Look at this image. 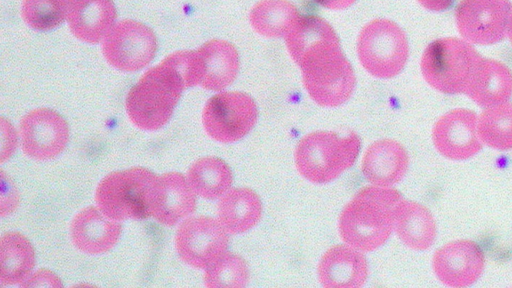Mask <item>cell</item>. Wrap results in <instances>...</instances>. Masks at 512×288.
I'll use <instances>...</instances> for the list:
<instances>
[{"label": "cell", "instance_id": "cell-1", "mask_svg": "<svg viewBox=\"0 0 512 288\" xmlns=\"http://www.w3.org/2000/svg\"><path fill=\"white\" fill-rule=\"evenodd\" d=\"M285 44L300 67L310 98L323 107H337L352 95L356 77L332 26L313 15H300L285 35Z\"/></svg>", "mask_w": 512, "mask_h": 288}, {"label": "cell", "instance_id": "cell-2", "mask_svg": "<svg viewBox=\"0 0 512 288\" xmlns=\"http://www.w3.org/2000/svg\"><path fill=\"white\" fill-rule=\"evenodd\" d=\"M402 195L392 187L366 186L342 209L339 235L344 243L363 252L380 248L394 229Z\"/></svg>", "mask_w": 512, "mask_h": 288}, {"label": "cell", "instance_id": "cell-3", "mask_svg": "<svg viewBox=\"0 0 512 288\" xmlns=\"http://www.w3.org/2000/svg\"><path fill=\"white\" fill-rule=\"evenodd\" d=\"M185 89L181 74L166 56L129 90L125 100L128 118L141 130L162 128L172 117Z\"/></svg>", "mask_w": 512, "mask_h": 288}, {"label": "cell", "instance_id": "cell-4", "mask_svg": "<svg viewBox=\"0 0 512 288\" xmlns=\"http://www.w3.org/2000/svg\"><path fill=\"white\" fill-rule=\"evenodd\" d=\"M360 149L361 140L356 133L341 136L333 131H315L299 140L295 165L306 180L326 184L353 166Z\"/></svg>", "mask_w": 512, "mask_h": 288}, {"label": "cell", "instance_id": "cell-5", "mask_svg": "<svg viewBox=\"0 0 512 288\" xmlns=\"http://www.w3.org/2000/svg\"><path fill=\"white\" fill-rule=\"evenodd\" d=\"M157 176L145 167L113 171L104 176L96 187V206L106 216L120 222L149 218Z\"/></svg>", "mask_w": 512, "mask_h": 288}, {"label": "cell", "instance_id": "cell-6", "mask_svg": "<svg viewBox=\"0 0 512 288\" xmlns=\"http://www.w3.org/2000/svg\"><path fill=\"white\" fill-rule=\"evenodd\" d=\"M482 57L464 39L442 38L424 50L420 68L425 81L445 94L465 93Z\"/></svg>", "mask_w": 512, "mask_h": 288}, {"label": "cell", "instance_id": "cell-7", "mask_svg": "<svg viewBox=\"0 0 512 288\" xmlns=\"http://www.w3.org/2000/svg\"><path fill=\"white\" fill-rule=\"evenodd\" d=\"M357 54L362 67L372 76L390 79L398 75L408 59L405 33L393 21L375 19L358 36Z\"/></svg>", "mask_w": 512, "mask_h": 288}, {"label": "cell", "instance_id": "cell-8", "mask_svg": "<svg viewBox=\"0 0 512 288\" xmlns=\"http://www.w3.org/2000/svg\"><path fill=\"white\" fill-rule=\"evenodd\" d=\"M258 108L254 99L241 91H221L209 98L202 111L207 135L220 143H233L255 126Z\"/></svg>", "mask_w": 512, "mask_h": 288}, {"label": "cell", "instance_id": "cell-9", "mask_svg": "<svg viewBox=\"0 0 512 288\" xmlns=\"http://www.w3.org/2000/svg\"><path fill=\"white\" fill-rule=\"evenodd\" d=\"M157 48L154 31L132 19L115 23L102 43L106 61L122 72H136L146 67L153 60Z\"/></svg>", "mask_w": 512, "mask_h": 288}, {"label": "cell", "instance_id": "cell-10", "mask_svg": "<svg viewBox=\"0 0 512 288\" xmlns=\"http://www.w3.org/2000/svg\"><path fill=\"white\" fill-rule=\"evenodd\" d=\"M228 234L218 219L204 215L187 217L177 228L175 250L186 265L205 270L227 251Z\"/></svg>", "mask_w": 512, "mask_h": 288}, {"label": "cell", "instance_id": "cell-11", "mask_svg": "<svg viewBox=\"0 0 512 288\" xmlns=\"http://www.w3.org/2000/svg\"><path fill=\"white\" fill-rule=\"evenodd\" d=\"M19 138L23 153L37 161H47L60 155L69 141L66 119L50 108H36L19 123Z\"/></svg>", "mask_w": 512, "mask_h": 288}, {"label": "cell", "instance_id": "cell-12", "mask_svg": "<svg viewBox=\"0 0 512 288\" xmlns=\"http://www.w3.org/2000/svg\"><path fill=\"white\" fill-rule=\"evenodd\" d=\"M511 15L508 0H462L455 13L463 39L481 45L494 44L505 37Z\"/></svg>", "mask_w": 512, "mask_h": 288}, {"label": "cell", "instance_id": "cell-13", "mask_svg": "<svg viewBox=\"0 0 512 288\" xmlns=\"http://www.w3.org/2000/svg\"><path fill=\"white\" fill-rule=\"evenodd\" d=\"M432 142L436 150L450 160L473 157L482 148L476 114L463 108L445 113L432 128Z\"/></svg>", "mask_w": 512, "mask_h": 288}, {"label": "cell", "instance_id": "cell-14", "mask_svg": "<svg viewBox=\"0 0 512 288\" xmlns=\"http://www.w3.org/2000/svg\"><path fill=\"white\" fill-rule=\"evenodd\" d=\"M485 258L480 247L472 240H453L437 249L432 268L437 279L446 286L468 287L481 276Z\"/></svg>", "mask_w": 512, "mask_h": 288}, {"label": "cell", "instance_id": "cell-15", "mask_svg": "<svg viewBox=\"0 0 512 288\" xmlns=\"http://www.w3.org/2000/svg\"><path fill=\"white\" fill-rule=\"evenodd\" d=\"M196 197L182 173L171 171L158 175L150 202V217L164 226H174L194 213Z\"/></svg>", "mask_w": 512, "mask_h": 288}, {"label": "cell", "instance_id": "cell-16", "mask_svg": "<svg viewBox=\"0 0 512 288\" xmlns=\"http://www.w3.org/2000/svg\"><path fill=\"white\" fill-rule=\"evenodd\" d=\"M122 233L120 221L106 216L97 206L80 210L69 226L72 244L81 252L100 255L118 243Z\"/></svg>", "mask_w": 512, "mask_h": 288}, {"label": "cell", "instance_id": "cell-17", "mask_svg": "<svg viewBox=\"0 0 512 288\" xmlns=\"http://www.w3.org/2000/svg\"><path fill=\"white\" fill-rule=\"evenodd\" d=\"M368 273L364 252L346 243L330 247L317 267L319 282L325 288H359Z\"/></svg>", "mask_w": 512, "mask_h": 288}, {"label": "cell", "instance_id": "cell-18", "mask_svg": "<svg viewBox=\"0 0 512 288\" xmlns=\"http://www.w3.org/2000/svg\"><path fill=\"white\" fill-rule=\"evenodd\" d=\"M409 156L401 143L394 139H381L366 149L361 170L365 179L375 186L392 187L405 176Z\"/></svg>", "mask_w": 512, "mask_h": 288}, {"label": "cell", "instance_id": "cell-19", "mask_svg": "<svg viewBox=\"0 0 512 288\" xmlns=\"http://www.w3.org/2000/svg\"><path fill=\"white\" fill-rule=\"evenodd\" d=\"M117 11L113 0H69L67 22L80 41L96 44L115 25Z\"/></svg>", "mask_w": 512, "mask_h": 288}, {"label": "cell", "instance_id": "cell-20", "mask_svg": "<svg viewBox=\"0 0 512 288\" xmlns=\"http://www.w3.org/2000/svg\"><path fill=\"white\" fill-rule=\"evenodd\" d=\"M197 52L202 62V88L223 91L235 81L240 60L232 43L223 39H211L203 43Z\"/></svg>", "mask_w": 512, "mask_h": 288}, {"label": "cell", "instance_id": "cell-21", "mask_svg": "<svg viewBox=\"0 0 512 288\" xmlns=\"http://www.w3.org/2000/svg\"><path fill=\"white\" fill-rule=\"evenodd\" d=\"M465 94L483 108L507 102L512 95V72L502 62L482 58Z\"/></svg>", "mask_w": 512, "mask_h": 288}, {"label": "cell", "instance_id": "cell-22", "mask_svg": "<svg viewBox=\"0 0 512 288\" xmlns=\"http://www.w3.org/2000/svg\"><path fill=\"white\" fill-rule=\"evenodd\" d=\"M218 220L229 234H242L261 219L262 202L248 187L230 188L219 200Z\"/></svg>", "mask_w": 512, "mask_h": 288}, {"label": "cell", "instance_id": "cell-23", "mask_svg": "<svg viewBox=\"0 0 512 288\" xmlns=\"http://www.w3.org/2000/svg\"><path fill=\"white\" fill-rule=\"evenodd\" d=\"M394 229L401 242L416 251L429 249L436 238V222L428 208L402 199L397 207Z\"/></svg>", "mask_w": 512, "mask_h": 288}, {"label": "cell", "instance_id": "cell-24", "mask_svg": "<svg viewBox=\"0 0 512 288\" xmlns=\"http://www.w3.org/2000/svg\"><path fill=\"white\" fill-rule=\"evenodd\" d=\"M36 263L34 246L18 231H8L0 238V282L2 286L21 285Z\"/></svg>", "mask_w": 512, "mask_h": 288}, {"label": "cell", "instance_id": "cell-25", "mask_svg": "<svg viewBox=\"0 0 512 288\" xmlns=\"http://www.w3.org/2000/svg\"><path fill=\"white\" fill-rule=\"evenodd\" d=\"M186 178L196 195L206 200L220 199L233 183L230 166L215 156L195 160L188 168Z\"/></svg>", "mask_w": 512, "mask_h": 288}, {"label": "cell", "instance_id": "cell-26", "mask_svg": "<svg viewBox=\"0 0 512 288\" xmlns=\"http://www.w3.org/2000/svg\"><path fill=\"white\" fill-rule=\"evenodd\" d=\"M300 16L296 6L288 0H261L249 15L252 28L269 38L285 37Z\"/></svg>", "mask_w": 512, "mask_h": 288}, {"label": "cell", "instance_id": "cell-27", "mask_svg": "<svg viewBox=\"0 0 512 288\" xmlns=\"http://www.w3.org/2000/svg\"><path fill=\"white\" fill-rule=\"evenodd\" d=\"M477 129L482 144L500 151L512 149V103L485 108L477 117Z\"/></svg>", "mask_w": 512, "mask_h": 288}, {"label": "cell", "instance_id": "cell-28", "mask_svg": "<svg viewBox=\"0 0 512 288\" xmlns=\"http://www.w3.org/2000/svg\"><path fill=\"white\" fill-rule=\"evenodd\" d=\"M249 280L246 261L240 255L227 251L212 262L203 275L204 285L209 288H242Z\"/></svg>", "mask_w": 512, "mask_h": 288}, {"label": "cell", "instance_id": "cell-29", "mask_svg": "<svg viewBox=\"0 0 512 288\" xmlns=\"http://www.w3.org/2000/svg\"><path fill=\"white\" fill-rule=\"evenodd\" d=\"M69 0H23L21 16L33 29L47 31L67 19Z\"/></svg>", "mask_w": 512, "mask_h": 288}, {"label": "cell", "instance_id": "cell-30", "mask_svg": "<svg viewBox=\"0 0 512 288\" xmlns=\"http://www.w3.org/2000/svg\"><path fill=\"white\" fill-rule=\"evenodd\" d=\"M0 177V216L7 217L17 210L20 204L21 197L15 182L3 169H1Z\"/></svg>", "mask_w": 512, "mask_h": 288}, {"label": "cell", "instance_id": "cell-31", "mask_svg": "<svg viewBox=\"0 0 512 288\" xmlns=\"http://www.w3.org/2000/svg\"><path fill=\"white\" fill-rule=\"evenodd\" d=\"M0 131H1V151H0V163L4 164L8 161L17 149L19 138V132L15 129L9 119L1 117L0 119Z\"/></svg>", "mask_w": 512, "mask_h": 288}, {"label": "cell", "instance_id": "cell-32", "mask_svg": "<svg viewBox=\"0 0 512 288\" xmlns=\"http://www.w3.org/2000/svg\"><path fill=\"white\" fill-rule=\"evenodd\" d=\"M61 279L51 270L41 268L30 276L20 285V287H62Z\"/></svg>", "mask_w": 512, "mask_h": 288}, {"label": "cell", "instance_id": "cell-33", "mask_svg": "<svg viewBox=\"0 0 512 288\" xmlns=\"http://www.w3.org/2000/svg\"><path fill=\"white\" fill-rule=\"evenodd\" d=\"M320 6L331 10H343L352 6L356 0H314Z\"/></svg>", "mask_w": 512, "mask_h": 288}, {"label": "cell", "instance_id": "cell-34", "mask_svg": "<svg viewBox=\"0 0 512 288\" xmlns=\"http://www.w3.org/2000/svg\"><path fill=\"white\" fill-rule=\"evenodd\" d=\"M423 7L433 10L441 11L449 7L453 0H417Z\"/></svg>", "mask_w": 512, "mask_h": 288}, {"label": "cell", "instance_id": "cell-35", "mask_svg": "<svg viewBox=\"0 0 512 288\" xmlns=\"http://www.w3.org/2000/svg\"><path fill=\"white\" fill-rule=\"evenodd\" d=\"M508 36L512 42V15H511V18H510V22H509V27H508Z\"/></svg>", "mask_w": 512, "mask_h": 288}]
</instances>
